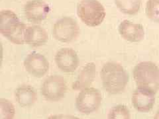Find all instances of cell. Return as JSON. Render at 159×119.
Returning a JSON list of instances; mask_svg holds the SVG:
<instances>
[{
  "mask_svg": "<svg viewBox=\"0 0 159 119\" xmlns=\"http://www.w3.org/2000/svg\"><path fill=\"white\" fill-rule=\"evenodd\" d=\"M26 29L25 24L11 10L4 9L0 12V33L13 44L25 43Z\"/></svg>",
  "mask_w": 159,
  "mask_h": 119,
  "instance_id": "cell-2",
  "label": "cell"
},
{
  "mask_svg": "<svg viewBox=\"0 0 159 119\" xmlns=\"http://www.w3.org/2000/svg\"><path fill=\"white\" fill-rule=\"evenodd\" d=\"M116 6L123 13L134 15L140 11L141 0H114Z\"/></svg>",
  "mask_w": 159,
  "mask_h": 119,
  "instance_id": "cell-16",
  "label": "cell"
},
{
  "mask_svg": "<svg viewBox=\"0 0 159 119\" xmlns=\"http://www.w3.org/2000/svg\"><path fill=\"white\" fill-rule=\"evenodd\" d=\"M153 119H159V109L156 112L155 115H154Z\"/></svg>",
  "mask_w": 159,
  "mask_h": 119,
  "instance_id": "cell-21",
  "label": "cell"
},
{
  "mask_svg": "<svg viewBox=\"0 0 159 119\" xmlns=\"http://www.w3.org/2000/svg\"><path fill=\"white\" fill-rule=\"evenodd\" d=\"M96 76V66L93 62H89L80 72L72 87L74 90L81 91L91 86Z\"/></svg>",
  "mask_w": 159,
  "mask_h": 119,
  "instance_id": "cell-13",
  "label": "cell"
},
{
  "mask_svg": "<svg viewBox=\"0 0 159 119\" xmlns=\"http://www.w3.org/2000/svg\"><path fill=\"white\" fill-rule=\"evenodd\" d=\"M16 115V108L9 100L0 99V119H13Z\"/></svg>",
  "mask_w": 159,
  "mask_h": 119,
  "instance_id": "cell-17",
  "label": "cell"
},
{
  "mask_svg": "<svg viewBox=\"0 0 159 119\" xmlns=\"http://www.w3.org/2000/svg\"><path fill=\"white\" fill-rule=\"evenodd\" d=\"M47 119H80V118L74 115L59 114V115H54L50 116L48 117Z\"/></svg>",
  "mask_w": 159,
  "mask_h": 119,
  "instance_id": "cell-20",
  "label": "cell"
},
{
  "mask_svg": "<svg viewBox=\"0 0 159 119\" xmlns=\"http://www.w3.org/2000/svg\"><path fill=\"white\" fill-rule=\"evenodd\" d=\"M50 7L43 0H31L24 6V14L29 21L39 24L43 21L48 15Z\"/></svg>",
  "mask_w": 159,
  "mask_h": 119,
  "instance_id": "cell-11",
  "label": "cell"
},
{
  "mask_svg": "<svg viewBox=\"0 0 159 119\" xmlns=\"http://www.w3.org/2000/svg\"><path fill=\"white\" fill-rule=\"evenodd\" d=\"M25 69L30 75L34 77H42L49 70V62L43 54L37 52L29 54L24 60Z\"/></svg>",
  "mask_w": 159,
  "mask_h": 119,
  "instance_id": "cell-8",
  "label": "cell"
},
{
  "mask_svg": "<svg viewBox=\"0 0 159 119\" xmlns=\"http://www.w3.org/2000/svg\"><path fill=\"white\" fill-rule=\"evenodd\" d=\"M118 31L120 36L127 41L139 42L145 38V29L141 24L124 20L119 24Z\"/></svg>",
  "mask_w": 159,
  "mask_h": 119,
  "instance_id": "cell-12",
  "label": "cell"
},
{
  "mask_svg": "<svg viewBox=\"0 0 159 119\" xmlns=\"http://www.w3.org/2000/svg\"><path fill=\"white\" fill-rule=\"evenodd\" d=\"M15 99L19 105L24 108L33 106L37 99V92L32 86L22 85L15 91Z\"/></svg>",
  "mask_w": 159,
  "mask_h": 119,
  "instance_id": "cell-15",
  "label": "cell"
},
{
  "mask_svg": "<svg viewBox=\"0 0 159 119\" xmlns=\"http://www.w3.org/2000/svg\"><path fill=\"white\" fill-rule=\"evenodd\" d=\"M133 76L137 87L150 89L155 93L159 90V68L154 62L139 63L133 69Z\"/></svg>",
  "mask_w": 159,
  "mask_h": 119,
  "instance_id": "cell-3",
  "label": "cell"
},
{
  "mask_svg": "<svg viewBox=\"0 0 159 119\" xmlns=\"http://www.w3.org/2000/svg\"><path fill=\"white\" fill-rule=\"evenodd\" d=\"M48 40V33L42 27L37 25L27 27L25 33V43L32 47H39L44 45Z\"/></svg>",
  "mask_w": 159,
  "mask_h": 119,
  "instance_id": "cell-14",
  "label": "cell"
},
{
  "mask_svg": "<svg viewBox=\"0 0 159 119\" xmlns=\"http://www.w3.org/2000/svg\"><path fill=\"white\" fill-rule=\"evenodd\" d=\"M100 77L104 90L112 95L124 91L129 79L125 69L115 62L104 64L101 69Z\"/></svg>",
  "mask_w": 159,
  "mask_h": 119,
  "instance_id": "cell-1",
  "label": "cell"
},
{
  "mask_svg": "<svg viewBox=\"0 0 159 119\" xmlns=\"http://www.w3.org/2000/svg\"><path fill=\"white\" fill-rule=\"evenodd\" d=\"M52 34L57 41L63 43H70L77 38L80 34V27L75 19L64 17L54 24Z\"/></svg>",
  "mask_w": 159,
  "mask_h": 119,
  "instance_id": "cell-7",
  "label": "cell"
},
{
  "mask_svg": "<svg viewBox=\"0 0 159 119\" xmlns=\"http://www.w3.org/2000/svg\"><path fill=\"white\" fill-rule=\"evenodd\" d=\"M107 119H131L129 108L125 105H118L109 111Z\"/></svg>",
  "mask_w": 159,
  "mask_h": 119,
  "instance_id": "cell-18",
  "label": "cell"
},
{
  "mask_svg": "<svg viewBox=\"0 0 159 119\" xmlns=\"http://www.w3.org/2000/svg\"><path fill=\"white\" fill-rule=\"evenodd\" d=\"M145 12L149 19L159 23V0H148L146 3Z\"/></svg>",
  "mask_w": 159,
  "mask_h": 119,
  "instance_id": "cell-19",
  "label": "cell"
},
{
  "mask_svg": "<svg viewBox=\"0 0 159 119\" xmlns=\"http://www.w3.org/2000/svg\"><path fill=\"white\" fill-rule=\"evenodd\" d=\"M77 14L88 27L99 26L106 17V9L98 0H82L78 4Z\"/></svg>",
  "mask_w": 159,
  "mask_h": 119,
  "instance_id": "cell-4",
  "label": "cell"
},
{
  "mask_svg": "<svg viewBox=\"0 0 159 119\" xmlns=\"http://www.w3.org/2000/svg\"><path fill=\"white\" fill-rule=\"evenodd\" d=\"M157 93L150 89L137 87L131 97L132 105L140 112L151 111L155 104Z\"/></svg>",
  "mask_w": 159,
  "mask_h": 119,
  "instance_id": "cell-10",
  "label": "cell"
},
{
  "mask_svg": "<svg viewBox=\"0 0 159 119\" xmlns=\"http://www.w3.org/2000/svg\"><path fill=\"white\" fill-rule=\"evenodd\" d=\"M54 61L57 68L64 73H73L78 68L80 60L77 52L71 48H62L57 52Z\"/></svg>",
  "mask_w": 159,
  "mask_h": 119,
  "instance_id": "cell-9",
  "label": "cell"
},
{
  "mask_svg": "<svg viewBox=\"0 0 159 119\" xmlns=\"http://www.w3.org/2000/svg\"><path fill=\"white\" fill-rule=\"evenodd\" d=\"M102 101L101 92L94 87H88L80 91L76 98L77 110L84 115H89L96 111Z\"/></svg>",
  "mask_w": 159,
  "mask_h": 119,
  "instance_id": "cell-6",
  "label": "cell"
},
{
  "mask_svg": "<svg viewBox=\"0 0 159 119\" xmlns=\"http://www.w3.org/2000/svg\"><path fill=\"white\" fill-rule=\"evenodd\" d=\"M66 79L59 75H51L47 77L41 87L42 95L46 100L51 102L61 101L67 92Z\"/></svg>",
  "mask_w": 159,
  "mask_h": 119,
  "instance_id": "cell-5",
  "label": "cell"
}]
</instances>
